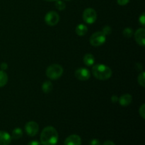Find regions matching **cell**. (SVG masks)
<instances>
[{"label":"cell","instance_id":"obj_14","mask_svg":"<svg viewBox=\"0 0 145 145\" xmlns=\"http://www.w3.org/2000/svg\"><path fill=\"white\" fill-rule=\"evenodd\" d=\"M75 31H76V33L78 35H79V36H83V35H86V33H87L88 28L84 24H79L76 26Z\"/></svg>","mask_w":145,"mask_h":145},{"label":"cell","instance_id":"obj_7","mask_svg":"<svg viewBox=\"0 0 145 145\" xmlns=\"http://www.w3.org/2000/svg\"><path fill=\"white\" fill-rule=\"evenodd\" d=\"M25 130L27 135L31 137H34L36 135L39 130L38 124L35 121H29L25 124Z\"/></svg>","mask_w":145,"mask_h":145},{"label":"cell","instance_id":"obj_11","mask_svg":"<svg viewBox=\"0 0 145 145\" xmlns=\"http://www.w3.org/2000/svg\"><path fill=\"white\" fill-rule=\"evenodd\" d=\"M11 136L6 131H0V145H9Z\"/></svg>","mask_w":145,"mask_h":145},{"label":"cell","instance_id":"obj_1","mask_svg":"<svg viewBox=\"0 0 145 145\" xmlns=\"http://www.w3.org/2000/svg\"><path fill=\"white\" fill-rule=\"evenodd\" d=\"M58 141V133L52 126H48L42 130L40 135V144L56 145Z\"/></svg>","mask_w":145,"mask_h":145},{"label":"cell","instance_id":"obj_26","mask_svg":"<svg viewBox=\"0 0 145 145\" xmlns=\"http://www.w3.org/2000/svg\"><path fill=\"white\" fill-rule=\"evenodd\" d=\"M0 67H1V70L4 71L8 68V65H7V63H5V62H3V63H1V65H0Z\"/></svg>","mask_w":145,"mask_h":145},{"label":"cell","instance_id":"obj_29","mask_svg":"<svg viewBox=\"0 0 145 145\" xmlns=\"http://www.w3.org/2000/svg\"><path fill=\"white\" fill-rule=\"evenodd\" d=\"M118 98L117 96H116V95H113V96L111 97V101L112 102H113V103H116V102L118 101Z\"/></svg>","mask_w":145,"mask_h":145},{"label":"cell","instance_id":"obj_4","mask_svg":"<svg viewBox=\"0 0 145 145\" xmlns=\"http://www.w3.org/2000/svg\"><path fill=\"white\" fill-rule=\"evenodd\" d=\"M106 40V35L103 34L102 31H97L92 34L90 37V43L92 46L99 47L103 45Z\"/></svg>","mask_w":145,"mask_h":145},{"label":"cell","instance_id":"obj_18","mask_svg":"<svg viewBox=\"0 0 145 145\" xmlns=\"http://www.w3.org/2000/svg\"><path fill=\"white\" fill-rule=\"evenodd\" d=\"M55 7L57 8L59 11H63L65 8H66V5H65V3L64 1H60V0H57L55 1Z\"/></svg>","mask_w":145,"mask_h":145},{"label":"cell","instance_id":"obj_25","mask_svg":"<svg viewBox=\"0 0 145 145\" xmlns=\"http://www.w3.org/2000/svg\"><path fill=\"white\" fill-rule=\"evenodd\" d=\"M144 13H143L140 17L139 18V21H140V24H142V25H145V16H144Z\"/></svg>","mask_w":145,"mask_h":145},{"label":"cell","instance_id":"obj_28","mask_svg":"<svg viewBox=\"0 0 145 145\" xmlns=\"http://www.w3.org/2000/svg\"><path fill=\"white\" fill-rule=\"evenodd\" d=\"M135 68H136V69H137V70H138V71H142V65H141V64H140V63H137L136 64V67H135Z\"/></svg>","mask_w":145,"mask_h":145},{"label":"cell","instance_id":"obj_17","mask_svg":"<svg viewBox=\"0 0 145 145\" xmlns=\"http://www.w3.org/2000/svg\"><path fill=\"white\" fill-rule=\"evenodd\" d=\"M23 136V130L19 127L15 128L12 132V136L11 138L14 139V140H18L21 138Z\"/></svg>","mask_w":145,"mask_h":145},{"label":"cell","instance_id":"obj_19","mask_svg":"<svg viewBox=\"0 0 145 145\" xmlns=\"http://www.w3.org/2000/svg\"><path fill=\"white\" fill-rule=\"evenodd\" d=\"M123 34L125 38H130L133 35V31L132 28H125L124 31H123Z\"/></svg>","mask_w":145,"mask_h":145},{"label":"cell","instance_id":"obj_32","mask_svg":"<svg viewBox=\"0 0 145 145\" xmlns=\"http://www.w3.org/2000/svg\"><path fill=\"white\" fill-rule=\"evenodd\" d=\"M66 1H70V0H66Z\"/></svg>","mask_w":145,"mask_h":145},{"label":"cell","instance_id":"obj_2","mask_svg":"<svg viewBox=\"0 0 145 145\" xmlns=\"http://www.w3.org/2000/svg\"><path fill=\"white\" fill-rule=\"evenodd\" d=\"M93 75L99 80H107L112 76V70L109 67L103 64H97L92 67Z\"/></svg>","mask_w":145,"mask_h":145},{"label":"cell","instance_id":"obj_5","mask_svg":"<svg viewBox=\"0 0 145 145\" xmlns=\"http://www.w3.org/2000/svg\"><path fill=\"white\" fill-rule=\"evenodd\" d=\"M82 18L86 24H92L96 21L97 14H96V11L93 8H87L84 11Z\"/></svg>","mask_w":145,"mask_h":145},{"label":"cell","instance_id":"obj_23","mask_svg":"<svg viewBox=\"0 0 145 145\" xmlns=\"http://www.w3.org/2000/svg\"><path fill=\"white\" fill-rule=\"evenodd\" d=\"M130 2V0H117V3L120 6H125Z\"/></svg>","mask_w":145,"mask_h":145},{"label":"cell","instance_id":"obj_15","mask_svg":"<svg viewBox=\"0 0 145 145\" xmlns=\"http://www.w3.org/2000/svg\"><path fill=\"white\" fill-rule=\"evenodd\" d=\"M52 88H53V86H52V84L51 83V82L46 81V82H45L44 83H42V90L44 93H50V92L52 90Z\"/></svg>","mask_w":145,"mask_h":145},{"label":"cell","instance_id":"obj_21","mask_svg":"<svg viewBox=\"0 0 145 145\" xmlns=\"http://www.w3.org/2000/svg\"><path fill=\"white\" fill-rule=\"evenodd\" d=\"M111 31H112V29L109 25H105V26L103 28V30H102V32L103 33V34H104L105 35H109V34H110Z\"/></svg>","mask_w":145,"mask_h":145},{"label":"cell","instance_id":"obj_3","mask_svg":"<svg viewBox=\"0 0 145 145\" xmlns=\"http://www.w3.org/2000/svg\"><path fill=\"white\" fill-rule=\"evenodd\" d=\"M63 74V68L58 64L51 65L47 68L46 75L52 80H57L62 76Z\"/></svg>","mask_w":145,"mask_h":145},{"label":"cell","instance_id":"obj_27","mask_svg":"<svg viewBox=\"0 0 145 145\" xmlns=\"http://www.w3.org/2000/svg\"><path fill=\"white\" fill-rule=\"evenodd\" d=\"M27 145H41L40 142H39L38 141H36V140H33V141H31L30 142H28V144Z\"/></svg>","mask_w":145,"mask_h":145},{"label":"cell","instance_id":"obj_24","mask_svg":"<svg viewBox=\"0 0 145 145\" xmlns=\"http://www.w3.org/2000/svg\"><path fill=\"white\" fill-rule=\"evenodd\" d=\"M89 145H101V142L97 139H93L89 142Z\"/></svg>","mask_w":145,"mask_h":145},{"label":"cell","instance_id":"obj_22","mask_svg":"<svg viewBox=\"0 0 145 145\" xmlns=\"http://www.w3.org/2000/svg\"><path fill=\"white\" fill-rule=\"evenodd\" d=\"M139 113L141 116V117L143 119H144L145 118V105L143 104L141 107L139 109Z\"/></svg>","mask_w":145,"mask_h":145},{"label":"cell","instance_id":"obj_10","mask_svg":"<svg viewBox=\"0 0 145 145\" xmlns=\"http://www.w3.org/2000/svg\"><path fill=\"white\" fill-rule=\"evenodd\" d=\"M82 139L77 135H72L66 138L65 141V145H81Z\"/></svg>","mask_w":145,"mask_h":145},{"label":"cell","instance_id":"obj_13","mask_svg":"<svg viewBox=\"0 0 145 145\" xmlns=\"http://www.w3.org/2000/svg\"><path fill=\"white\" fill-rule=\"evenodd\" d=\"M84 63L85 64V65L88 67L92 66V65L94 64L95 62V57H93V55L92 54L87 53L84 55L83 58Z\"/></svg>","mask_w":145,"mask_h":145},{"label":"cell","instance_id":"obj_16","mask_svg":"<svg viewBox=\"0 0 145 145\" xmlns=\"http://www.w3.org/2000/svg\"><path fill=\"white\" fill-rule=\"evenodd\" d=\"M8 82V76L4 71L0 70V87L5 86Z\"/></svg>","mask_w":145,"mask_h":145},{"label":"cell","instance_id":"obj_31","mask_svg":"<svg viewBox=\"0 0 145 145\" xmlns=\"http://www.w3.org/2000/svg\"><path fill=\"white\" fill-rule=\"evenodd\" d=\"M45 1H57V0H45Z\"/></svg>","mask_w":145,"mask_h":145},{"label":"cell","instance_id":"obj_6","mask_svg":"<svg viewBox=\"0 0 145 145\" xmlns=\"http://www.w3.org/2000/svg\"><path fill=\"white\" fill-rule=\"evenodd\" d=\"M45 23L50 26H54L57 25L59 21V14L54 11H49L47 13V14L45 16Z\"/></svg>","mask_w":145,"mask_h":145},{"label":"cell","instance_id":"obj_12","mask_svg":"<svg viewBox=\"0 0 145 145\" xmlns=\"http://www.w3.org/2000/svg\"><path fill=\"white\" fill-rule=\"evenodd\" d=\"M132 100H133V97H132L131 95L129 94V93H126V94L120 96V99H118V101L122 106L125 107V106H129L131 103Z\"/></svg>","mask_w":145,"mask_h":145},{"label":"cell","instance_id":"obj_8","mask_svg":"<svg viewBox=\"0 0 145 145\" xmlns=\"http://www.w3.org/2000/svg\"><path fill=\"white\" fill-rule=\"evenodd\" d=\"M75 76L80 81H86L90 78L91 73L86 68H79L75 71Z\"/></svg>","mask_w":145,"mask_h":145},{"label":"cell","instance_id":"obj_9","mask_svg":"<svg viewBox=\"0 0 145 145\" xmlns=\"http://www.w3.org/2000/svg\"><path fill=\"white\" fill-rule=\"evenodd\" d=\"M145 30L144 28H139L135 33V38L137 43L141 46H144L145 45Z\"/></svg>","mask_w":145,"mask_h":145},{"label":"cell","instance_id":"obj_30","mask_svg":"<svg viewBox=\"0 0 145 145\" xmlns=\"http://www.w3.org/2000/svg\"><path fill=\"white\" fill-rule=\"evenodd\" d=\"M103 145H116V144H115V143L113 142L112 141L107 140V141H106L104 143H103Z\"/></svg>","mask_w":145,"mask_h":145},{"label":"cell","instance_id":"obj_20","mask_svg":"<svg viewBox=\"0 0 145 145\" xmlns=\"http://www.w3.org/2000/svg\"><path fill=\"white\" fill-rule=\"evenodd\" d=\"M138 83L140 86H145V76H144V72H142L141 73L139 74L138 76Z\"/></svg>","mask_w":145,"mask_h":145}]
</instances>
